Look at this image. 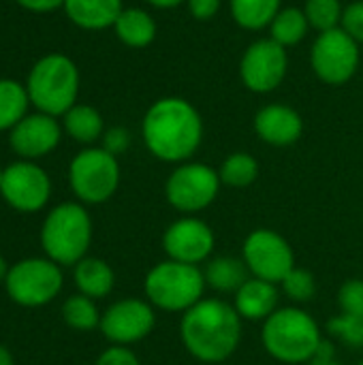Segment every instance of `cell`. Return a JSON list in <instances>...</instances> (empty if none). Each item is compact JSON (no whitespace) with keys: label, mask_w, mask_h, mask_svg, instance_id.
Masks as SVG:
<instances>
[{"label":"cell","mask_w":363,"mask_h":365,"mask_svg":"<svg viewBox=\"0 0 363 365\" xmlns=\"http://www.w3.org/2000/svg\"><path fill=\"white\" fill-rule=\"evenodd\" d=\"M242 338V317L220 297H203L180 319V342L199 364H225L237 353Z\"/></svg>","instance_id":"1"},{"label":"cell","mask_w":363,"mask_h":365,"mask_svg":"<svg viewBox=\"0 0 363 365\" xmlns=\"http://www.w3.org/2000/svg\"><path fill=\"white\" fill-rule=\"evenodd\" d=\"M141 137L148 152L169 165L193 160L203 141V118L182 96H165L152 103L141 122Z\"/></svg>","instance_id":"2"},{"label":"cell","mask_w":363,"mask_h":365,"mask_svg":"<svg viewBox=\"0 0 363 365\" xmlns=\"http://www.w3.org/2000/svg\"><path fill=\"white\" fill-rule=\"evenodd\" d=\"M321 342V325L302 306L278 308L265 323H261V344L265 353L278 364H310Z\"/></svg>","instance_id":"3"},{"label":"cell","mask_w":363,"mask_h":365,"mask_svg":"<svg viewBox=\"0 0 363 365\" xmlns=\"http://www.w3.org/2000/svg\"><path fill=\"white\" fill-rule=\"evenodd\" d=\"M94 237V222L90 212L79 201H64L53 205L41 225L39 242L43 257L60 267H75L88 257Z\"/></svg>","instance_id":"4"},{"label":"cell","mask_w":363,"mask_h":365,"mask_svg":"<svg viewBox=\"0 0 363 365\" xmlns=\"http://www.w3.org/2000/svg\"><path fill=\"white\" fill-rule=\"evenodd\" d=\"M203 269L188 263L165 259L152 265L143 278V295L158 310L169 314H184L205 297Z\"/></svg>","instance_id":"5"},{"label":"cell","mask_w":363,"mask_h":365,"mask_svg":"<svg viewBox=\"0 0 363 365\" xmlns=\"http://www.w3.org/2000/svg\"><path fill=\"white\" fill-rule=\"evenodd\" d=\"M26 90L30 103L41 113L60 118L73 105H77L79 71L68 56L62 53L43 56L28 73Z\"/></svg>","instance_id":"6"},{"label":"cell","mask_w":363,"mask_h":365,"mask_svg":"<svg viewBox=\"0 0 363 365\" xmlns=\"http://www.w3.org/2000/svg\"><path fill=\"white\" fill-rule=\"evenodd\" d=\"M122 171L118 156L105 148H86L68 165V186L83 205L107 203L120 188Z\"/></svg>","instance_id":"7"},{"label":"cell","mask_w":363,"mask_h":365,"mask_svg":"<svg viewBox=\"0 0 363 365\" xmlns=\"http://www.w3.org/2000/svg\"><path fill=\"white\" fill-rule=\"evenodd\" d=\"M2 284L13 304L21 308H43L62 293L64 274L62 267L47 257H28L9 267Z\"/></svg>","instance_id":"8"},{"label":"cell","mask_w":363,"mask_h":365,"mask_svg":"<svg viewBox=\"0 0 363 365\" xmlns=\"http://www.w3.org/2000/svg\"><path fill=\"white\" fill-rule=\"evenodd\" d=\"M223 188L218 169L186 160L173 167L165 180V199L180 216H197L208 210Z\"/></svg>","instance_id":"9"},{"label":"cell","mask_w":363,"mask_h":365,"mask_svg":"<svg viewBox=\"0 0 363 365\" xmlns=\"http://www.w3.org/2000/svg\"><path fill=\"white\" fill-rule=\"evenodd\" d=\"M242 259L252 278L280 284L282 278L295 267L293 246L285 235L274 229H252L242 244Z\"/></svg>","instance_id":"10"},{"label":"cell","mask_w":363,"mask_h":365,"mask_svg":"<svg viewBox=\"0 0 363 365\" xmlns=\"http://www.w3.org/2000/svg\"><path fill=\"white\" fill-rule=\"evenodd\" d=\"M156 312L145 297H122L103 310L98 331L113 346H133L152 336Z\"/></svg>","instance_id":"11"},{"label":"cell","mask_w":363,"mask_h":365,"mask_svg":"<svg viewBox=\"0 0 363 365\" xmlns=\"http://www.w3.org/2000/svg\"><path fill=\"white\" fill-rule=\"evenodd\" d=\"M310 64L321 81L329 86H342L357 73L359 43L342 28L319 32L310 49Z\"/></svg>","instance_id":"12"},{"label":"cell","mask_w":363,"mask_h":365,"mask_svg":"<svg viewBox=\"0 0 363 365\" xmlns=\"http://www.w3.org/2000/svg\"><path fill=\"white\" fill-rule=\"evenodd\" d=\"M0 197L19 214H36L51 199V178L34 160H17L4 167Z\"/></svg>","instance_id":"13"},{"label":"cell","mask_w":363,"mask_h":365,"mask_svg":"<svg viewBox=\"0 0 363 365\" xmlns=\"http://www.w3.org/2000/svg\"><path fill=\"white\" fill-rule=\"evenodd\" d=\"M216 250L214 229L199 216H180L163 233V252L167 259L203 267Z\"/></svg>","instance_id":"14"},{"label":"cell","mask_w":363,"mask_h":365,"mask_svg":"<svg viewBox=\"0 0 363 365\" xmlns=\"http://www.w3.org/2000/svg\"><path fill=\"white\" fill-rule=\"evenodd\" d=\"M289 56L287 47L274 38H259L248 45L240 60V77L250 92H274L287 77Z\"/></svg>","instance_id":"15"},{"label":"cell","mask_w":363,"mask_h":365,"mask_svg":"<svg viewBox=\"0 0 363 365\" xmlns=\"http://www.w3.org/2000/svg\"><path fill=\"white\" fill-rule=\"evenodd\" d=\"M9 133L11 150L21 160H36L51 154L62 139V126L58 124V120L41 111L28 113Z\"/></svg>","instance_id":"16"},{"label":"cell","mask_w":363,"mask_h":365,"mask_svg":"<svg viewBox=\"0 0 363 365\" xmlns=\"http://www.w3.org/2000/svg\"><path fill=\"white\" fill-rule=\"evenodd\" d=\"M252 126L257 137L272 148H289L297 143L304 133V120L300 111L280 103L261 107L255 113Z\"/></svg>","instance_id":"17"},{"label":"cell","mask_w":363,"mask_h":365,"mask_svg":"<svg viewBox=\"0 0 363 365\" xmlns=\"http://www.w3.org/2000/svg\"><path fill=\"white\" fill-rule=\"evenodd\" d=\"M280 287L267 280L248 278L233 295V308L248 323H265L280 308Z\"/></svg>","instance_id":"18"},{"label":"cell","mask_w":363,"mask_h":365,"mask_svg":"<svg viewBox=\"0 0 363 365\" xmlns=\"http://www.w3.org/2000/svg\"><path fill=\"white\" fill-rule=\"evenodd\" d=\"M73 282L77 293L98 302L113 293L116 289V272L101 257H86L73 267Z\"/></svg>","instance_id":"19"},{"label":"cell","mask_w":363,"mask_h":365,"mask_svg":"<svg viewBox=\"0 0 363 365\" xmlns=\"http://www.w3.org/2000/svg\"><path fill=\"white\" fill-rule=\"evenodd\" d=\"M201 269H203L208 289L220 295H235V291L250 278V272L244 259L233 257V255L212 257Z\"/></svg>","instance_id":"20"},{"label":"cell","mask_w":363,"mask_h":365,"mask_svg":"<svg viewBox=\"0 0 363 365\" xmlns=\"http://www.w3.org/2000/svg\"><path fill=\"white\" fill-rule=\"evenodd\" d=\"M64 11L83 30H105L116 24L124 9L122 0H66Z\"/></svg>","instance_id":"21"},{"label":"cell","mask_w":363,"mask_h":365,"mask_svg":"<svg viewBox=\"0 0 363 365\" xmlns=\"http://www.w3.org/2000/svg\"><path fill=\"white\" fill-rule=\"evenodd\" d=\"M113 30H116V36L124 45L135 47V49L148 47L156 38V21H154V17L148 11L137 9V6L124 9L120 13V17L116 19Z\"/></svg>","instance_id":"22"},{"label":"cell","mask_w":363,"mask_h":365,"mask_svg":"<svg viewBox=\"0 0 363 365\" xmlns=\"http://www.w3.org/2000/svg\"><path fill=\"white\" fill-rule=\"evenodd\" d=\"M62 128L64 133L83 145H92L105 135V122L98 109L90 105H73L64 115H62Z\"/></svg>","instance_id":"23"},{"label":"cell","mask_w":363,"mask_h":365,"mask_svg":"<svg viewBox=\"0 0 363 365\" xmlns=\"http://www.w3.org/2000/svg\"><path fill=\"white\" fill-rule=\"evenodd\" d=\"M231 17L246 30L270 28L280 11V0H229Z\"/></svg>","instance_id":"24"},{"label":"cell","mask_w":363,"mask_h":365,"mask_svg":"<svg viewBox=\"0 0 363 365\" xmlns=\"http://www.w3.org/2000/svg\"><path fill=\"white\" fill-rule=\"evenodd\" d=\"M101 317L103 312L98 310L96 302L75 293L64 299L62 304V321L68 329L79 331V334H90L101 327Z\"/></svg>","instance_id":"25"},{"label":"cell","mask_w":363,"mask_h":365,"mask_svg":"<svg viewBox=\"0 0 363 365\" xmlns=\"http://www.w3.org/2000/svg\"><path fill=\"white\" fill-rule=\"evenodd\" d=\"M28 90L15 79H0V133L11 130L28 115Z\"/></svg>","instance_id":"26"},{"label":"cell","mask_w":363,"mask_h":365,"mask_svg":"<svg viewBox=\"0 0 363 365\" xmlns=\"http://www.w3.org/2000/svg\"><path fill=\"white\" fill-rule=\"evenodd\" d=\"M310 21L304 13V9H280L274 21L270 24V38L280 43L282 47H293L302 43L308 34Z\"/></svg>","instance_id":"27"},{"label":"cell","mask_w":363,"mask_h":365,"mask_svg":"<svg viewBox=\"0 0 363 365\" xmlns=\"http://www.w3.org/2000/svg\"><path fill=\"white\" fill-rule=\"evenodd\" d=\"M218 175H220L223 186L248 188L259 178V160L248 152H233L220 163Z\"/></svg>","instance_id":"28"},{"label":"cell","mask_w":363,"mask_h":365,"mask_svg":"<svg viewBox=\"0 0 363 365\" xmlns=\"http://www.w3.org/2000/svg\"><path fill=\"white\" fill-rule=\"evenodd\" d=\"M278 287H280V293L291 302V306H304V304L312 302L317 295L315 274L304 267H297V265L282 278V282Z\"/></svg>","instance_id":"29"},{"label":"cell","mask_w":363,"mask_h":365,"mask_svg":"<svg viewBox=\"0 0 363 365\" xmlns=\"http://www.w3.org/2000/svg\"><path fill=\"white\" fill-rule=\"evenodd\" d=\"M304 13L310 21V28L319 32H327L340 28L344 6L340 0H306Z\"/></svg>","instance_id":"30"},{"label":"cell","mask_w":363,"mask_h":365,"mask_svg":"<svg viewBox=\"0 0 363 365\" xmlns=\"http://www.w3.org/2000/svg\"><path fill=\"white\" fill-rule=\"evenodd\" d=\"M327 336L347 349H363V319L338 312L327 321Z\"/></svg>","instance_id":"31"},{"label":"cell","mask_w":363,"mask_h":365,"mask_svg":"<svg viewBox=\"0 0 363 365\" xmlns=\"http://www.w3.org/2000/svg\"><path fill=\"white\" fill-rule=\"evenodd\" d=\"M338 312L362 317L363 319V280L362 278H349L340 284L336 293Z\"/></svg>","instance_id":"32"},{"label":"cell","mask_w":363,"mask_h":365,"mask_svg":"<svg viewBox=\"0 0 363 365\" xmlns=\"http://www.w3.org/2000/svg\"><path fill=\"white\" fill-rule=\"evenodd\" d=\"M340 28L349 32L357 43H363V0H355L349 6H344Z\"/></svg>","instance_id":"33"},{"label":"cell","mask_w":363,"mask_h":365,"mask_svg":"<svg viewBox=\"0 0 363 365\" xmlns=\"http://www.w3.org/2000/svg\"><path fill=\"white\" fill-rule=\"evenodd\" d=\"M94 365H141V359L137 357V353L131 346H113L109 344V349H105Z\"/></svg>","instance_id":"34"},{"label":"cell","mask_w":363,"mask_h":365,"mask_svg":"<svg viewBox=\"0 0 363 365\" xmlns=\"http://www.w3.org/2000/svg\"><path fill=\"white\" fill-rule=\"evenodd\" d=\"M101 148H105L113 156H120L131 148V133L124 126H111V128L105 130Z\"/></svg>","instance_id":"35"},{"label":"cell","mask_w":363,"mask_h":365,"mask_svg":"<svg viewBox=\"0 0 363 365\" xmlns=\"http://www.w3.org/2000/svg\"><path fill=\"white\" fill-rule=\"evenodd\" d=\"M186 4H188V11L195 19L210 21L218 15L223 0H186Z\"/></svg>","instance_id":"36"},{"label":"cell","mask_w":363,"mask_h":365,"mask_svg":"<svg viewBox=\"0 0 363 365\" xmlns=\"http://www.w3.org/2000/svg\"><path fill=\"white\" fill-rule=\"evenodd\" d=\"M308 365H340V361H338V349H336V342H334V340H325V338H323V342H321V346H319V351H317L315 359H312Z\"/></svg>","instance_id":"37"},{"label":"cell","mask_w":363,"mask_h":365,"mask_svg":"<svg viewBox=\"0 0 363 365\" xmlns=\"http://www.w3.org/2000/svg\"><path fill=\"white\" fill-rule=\"evenodd\" d=\"M66 0H17V4H21L24 9L28 11H34V13H47V11H53L58 6H64Z\"/></svg>","instance_id":"38"},{"label":"cell","mask_w":363,"mask_h":365,"mask_svg":"<svg viewBox=\"0 0 363 365\" xmlns=\"http://www.w3.org/2000/svg\"><path fill=\"white\" fill-rule=\"evenodd\" d=\"M145 2H150L156 9H173V6H180L186 0H145Z\"/></svg>","instance_id":"39"},{"label":"cell","mask_w":363,"mask_h":365,"mask_svg":"<svg viewBox=\"0 0 363 365\" xmlns=\"http://www.w3.org/2000/svg\"><path fill=\"white\" fill-rule=\"evenodd\" d=\"M0 365H15V359H13L11 351L4 344H0Z\"/></svg>","instance_id":"40"},{"label":"cell","mask_w":363,"mask_h":365,"mask_svg":"<svg viewBox=\"0 0 363 365\" xmlns=\"http://www.w3.org/2000/svg\"><path fill=\"white\" fill-rule=\"evenodd\" d=\"M9 267H11V265H9L6 259L0 255V284L4 282V278H6V274H9Z\"/></svg>","instance_id":"41"},{"label":"cell","mask_w":363,"mask_h":365,"mask_svg":"<svg viewBox=\"0 0 363 365\" xmlns=\"http://www.w3.org/2000/svg\"><path fill=\"white\" fill-rule=\"evenodd\" d=\"M2 173H4V169L0 167V186H2Z\"/></svg>","instance_id":"42"},{"label":"cell","mask_w":363,"mask_h":365,"mask_svg":"<svg viewBox=\"0 0 363 365\" xmlns=\"http://www.w3.org/2000/svg\"><path fill=\"white\" fill-rule=\"evenodd\" d=\"M357 365H363V359H362V361H359V364H357Z\"/></svg>","instance_id":"43"}]
</instances>
